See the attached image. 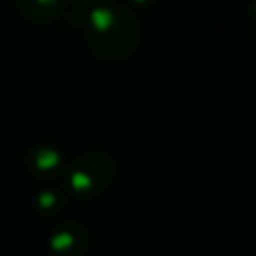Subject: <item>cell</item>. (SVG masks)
Here are the masks:
<instances>
[{
    "mask_svg": "<svg viewBox=\"0 0 256 256\" xmlns=\"http://www.w3.org/2000/svg\"><path fill=\"white\" fill-rule=\"evenodd\" d=\"M252 16L256 18V0H254V4H252Z\"/></svg>",
    "mask_w": 256,
    "mask_h": 256,
    "instance_id": "cell-8",
    "label": "cell"
},
{
    "mask_svg": "<svg viewBox=\"0 0 256 256\" xmlns=\"http://www.w3.org/2000/svg\"><path fill=\"white\" fill-rule=\"evenodd\" d=\"M132 2H134V4H144V6H146V4H150L152 0H132Z\"/></svg>",
    "mask_w": 256,
    "mask_h": 256,
    "instance_id": "cell-7",
    "label": "cell"
},
{
    "mask_svg": "<svg viewBox=\"0 0 256 256\" xmlns=\"http://www.w3.org/2000/svg\"><path fill=\"white\" fill-rule=\"evenodd\" d=\"M86 248L88 232L78 222H64L52 232L48 240L50 256H84Z\"/></svg>",
    "mask_w": 256,
    "mask_h": 256,
    "instance_id": "cell-3",
    "label": "cell"
},
{
    "mask_svg": "<svg viewBox=\"0 0 256 256\" xmlns=\"http://www.w3.org/2000/svg\"><path fill=\"white\" fill-rule=\"evenodd\" d=\"M62 204H64V200H62V196H60L56 190H42V192L36 196V206H38V210H42V212H46V214L60 210Z\"/></svg>",
    "mask_w": 256,
    "mask_h": 256,
    "instance_id": "cell-6",
    "label": "cell"
},
{
    "mask_svg": "<svg viewBox=\"0 0 256 256\" xmlns=\"http://www.w3.org/2000/svg\"><path fill=\"white\" fill-rule=\"evenodd\" d=\"M84 24L92 54L104 62L126 60L138 48L142 38L140 20L122 4L94 6Z\"/></svg>",
    "mask_w": 256,
    "mask_h": 256,
    "instance_id": "cell-1",
    "label": "cell"
},
{
    "mask_svg": "<svg viewBox=\"0 0 256 256\" xmlns=\"http://www.w3.org/2000/svg\"><path fill=\"white\" fill-rule=\"evenodd\" d=\"M18 10L24 18L36 24H50L66 8V0H16Z\"/></svg>",
    "mask_w": 256,
    "mask_h": 256,
    "instance_id": "cell-5",
    "label": "cell"
},
{
    "mask_svg": "<svg viewBox=\"0 0 256 256\" xmlns=\"http://www.w3.org/2000/svg\"><path fill=\"white\" fill-rule=\"evenodd\" d=\"M62 162H64L62 154L56 148H48V146L30 150L24 160L26 170L36 178H50V176L58 174L62 168Z\"/></svg>",
    "mask_w": 256,
    "mask_h": 256,
    "instance_id": "cell-4",
    "label": "cell"
},
{
    "mask_svg": "<svg viewBox=\"0 0 256 256\" xmlns=\"http://www.w3.org/2000/svg\"><path fill=\"white\" fill-rule=\"evenodd\" d=\"M114 160L100 150L80 154L66 172V182L78 198H92L102 194L114 180Z\"/></svg>",
    "mask_w": 256,
    "mask_h": 256,
    "instance_id": "cell-2",
    "label": "cell"
}]
</instances>
